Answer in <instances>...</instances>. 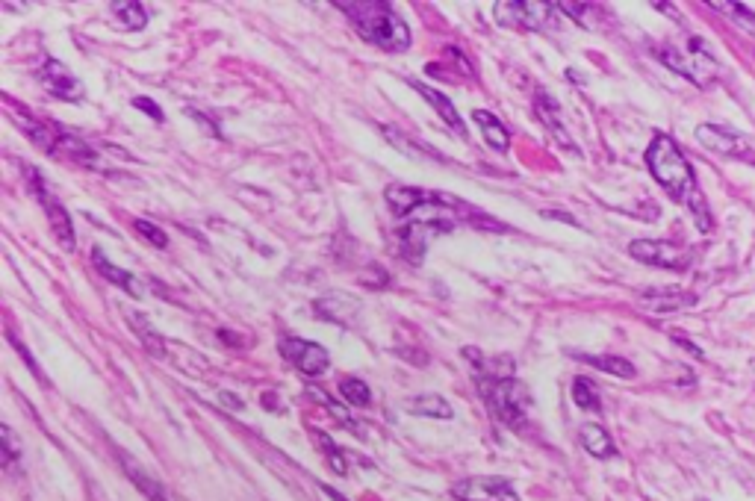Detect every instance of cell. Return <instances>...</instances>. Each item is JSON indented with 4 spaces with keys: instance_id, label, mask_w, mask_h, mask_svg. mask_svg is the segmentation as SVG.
Listing matches in <instances>:
<instances>
[{
    "instance_id": "obj_16",
    "label": "cell",
    "mask_w": 755,
    "mask_h": 501,
    "mask_svg": "<svg viewBox=\"0 0 755 501\" xmlns=\"http://www.w3.org/2000/svg\"><path fill=\"white\" fill-rule=\"evenodd\" d=\"M579 440L581 448H584L590 457H596V460H611V457H617V446H614L611 434H608L602 425H581Z\"/></svg>"
},
{
    "instance_id": "obj_24",
    "label": "cell",
    "mask_w": 755,
    "mask_h": 501,
    "mask_svg": "<svg viewBox=\"0 0 755 501\" xmlns=\"http://www.w3.org/2000/svg\"><path fill=\"white\" fill-rule=\"evenodd\" d=\"M127 322H130V328L136 331V334L142 336V342H145V348L151 351V354H160V357H166L169 354V345H166V339L157 334L145 319H139V313H127Z\"/></svg>"
},
{
    "instance_id": "obj_23",
    "label": "cell",
    "mask_w": 755,
    "mask_h": 501,
    "mask_svg": "<svg viewBox=\"0 0 755 501\" xmlns=\"http://www.w3.org/2000/svg\"><path fill=\"white\" fill-rule=\"evenodd\" d=\"M113 12H116L118 24L127 33H139L148 24V9L142 3H136V0H118V3H113Z\"/></svg>"
},
{
    "instance_id": "obj_8",
    "label": "cell",
    "mask_w": 755,
    "mask_h": 501,
    "mask_svg": "<svg viewBox=\"0 0 755 501\" xmlns=\"http://www.w3.org/2000/svg\"><path fill=\"white\" fill-rule=\"evenodd\" d=\"M278 351L284 354V360H290L292 366L307 378H319L331 366V354L319 342H307V339H298V336H284L278 342Z\"/></svg>"
},
{
    "instance_id": "obj_7",
    "label": "cell",
    "mask_w": 755,
    "mask_h": 501,
    "mask_svg": "<svg viewBox=\"0 0 755 501\" xmlns=\"http://www.w3.org/2000/svg\"><path fill=\"white\" fill-rule=\"evenodd\" d=\"M552 3H537V0H502L493 6V15L505 27L517 30H543L552 21Z\"/></svg>"
},
{
    "instance_id": "obj_21",
    "label": "cell",
    "mask_w": 755,
    "mask_h": 501,
    "mask_svg": "<svg viewBox=\"0 0 755 501\" xmlns=\"http://www.w3.org/2000/svg\"><path fill=\"white\" fill-rule=\"evenodd\" d=\"M579 360L590 363L593 369L605 372V375H614V378H635V366L626 360V357H611V354H579Z\"/></svg>"
},
{
    "instance_id": "obj_9",
    "label": "cell",
    "mask_w": 755,
    "mask_h": 501,
    "mask_svg": "<svg viewBox=\"0 0 755 501\" xmlns=\"http://www.w3.org/2000/svg\"><path fill=\"white\" fill-rule=\"evenodd\" d=\"M39 83L48 95H54L59 101H68V104H77L86 98V89H83V80L68 68L62 65L54 56H45L42 65H39Z\"/></svg>"
},
{
    "instance_id": "obj_34",
    "label": "cell",
    "mask_w": 755,
    "mask_h": 501,
    "mask_svg": "<svg viewBox=\"0 0 755 501\" xmlns=\"http://www.w3.org/2000/svg\"><path fill=\"white\" fill-rule=\"evenodd\" d=\"M133 107H136V110L148 112V115H151L154 121H163V110H160V107H157V104H154L151 98H136V101H133Z\"/></svg>"
},
{
    "instance_id": "obj_10",
    "label": "cell",
    "mask_w": 755,
    "mask_h": 501,
    "mask_svg": "<svg viewBox=\"0 0 755 501\" xmlns=\"http://www.w3.org/2000/svg\"><path fill=\"white\" fill-rule=\"evenodd\" d=\"M449 493L455 501H523L508 478H493V475L464 478L452 484Z\"/></svg>"
},
{
    "instance_id": "obj_15",
    "label": "cell",
    "mask_w": 755,
    "mask_h": 501,
    "mask_svg": "<svg viewBox=\"0 0 755 501\" xmlns=\"http://www.w3.org/2000/svg\"><path fill=\"white\" fill-rule=\"evenodd\" d=\"M121 466H124V472H127V478L133 481V487L145 496L148 501H169V493L163 490V484L157 481V478H151L130 454H124L121 451Z\"/></svg>"
},
{
    "instance_id": "obj_5",
    "label": "cell",
    "mask_w": 755,
    "mask_h": 501,
    "mask_svg": "<svg viewBox=\"0 0 755 501\" xmlns=\"http://www.w3.org/2000/svg\"><path fill=\"white\" fill-rule=\"evenodd\" d=\"M697 142L705 148V151H711V154H717V157L747 160V163H753L755 160L750 139H744V136H741L738 130H732V127H720V124H699Z\"/></svg>"
},
{
    "instance_id": "obj_1",
    "label": "cell",
    "mask_w": 755,
    "mask_h": 501,
    "mask_svg": "<svg viewBox=\"0 0 755 501\" xmlns=\"http://www.w3.org/2000/svg\"><path fill=\"white\" fill-rule=\"evenodd\" d=\"M646 166L652 171V177L658 180V186L679 204H685L694 219L699 222V230H711V213L705 207V198L699 192L697 180H694V168L685 160V154L679 151V145L670 136H655L646 148Z\"/></svg>"
},
{
    "instance_id": "obj_25",
    "label": "cell",
    "mask_w": 755,
    "mask_h": 501,
    "mask_svg": "<svg viewBox=\"0 0 755 501\" xmlns=\"http://www.w3.org/2000/svg\"><path fill=\"white\" fill-rule=\"evenodd\" d=\"M573 401L579 404L581 410H593V413H599V410H602V401H599L596 384H593V381H587V378H576V381H573Z\"/></svg>"
},
{
    "instance_id": "obj_17",
    "label": "cell",
    "mask_w": 755,
    "mask_h": 501,
    "mask_svg": "<svg viewBox=\"0 0 755 501\" xmlns=\"http://www.w3.org/2000/svg\"><path fill=\"white\" fill-rule=\"evenodd\" d=\"M472 121L478 124V130H481V136L487 139V145H490V148H496V151H508V148H511L508 127H505V124H502L493 112L472 110Z\"/></svg>"
},
{
    "instance_id": "obj_39",
    "label": "cell",
    "mask_w": 755,
    "mask_h": 501,
    "mask_svg": "<svg viewBox=\"0 0 755 501\" xmlns=\"http://www.w3.org/2000/svg\"><path fill=\"white\" fill-rule=\"evenodd\" d=\"M322 493H325V496H328V499H331V501H349V499H346V496H340V493H337V490H331V487H325V484H322Z\"/></svg>"
},
{
    "instance_id": "obj_12",
    "label": "cell",
    "mask_w": 755,
    "mask_h": 501,
    "mask_svg": "<svg viewBox=\"0 0 755 501\" xmlns=\"http://www.w3.org/2000/svg\"><path fill=\"white\" fill-rule=\"evenodd\" d=\"M407 83H410V89H416V92H419V95L431 104V110L437 112V115H440V118H443V121H446V124H449V127L461 136V139H464L466 136L464 121H461V115H458V110H455V104H452L443 92H437L434 86H425V83H419V80H413V77H410Z\"/></svg>"
},
{
    "instance_id": "obj_13",
    "label": "cell",
    "mask_w": 755,
    "mask_h": 501,
    "mask_svg": "<svg viewBox=\"0 0 755 501\" xmlns=\"http://www.w3.org/2000/svg\"><path fill=\"white\" fill-rule=\"evenodd\" d=\"M18 118V124H21V130L42 148V151H48V154H57L59 151V124H51V121H39V118H33L30 112H18L15 115Z\"/></svg>"
},
{
    "instance_id": "obj_26",
    "label": "cell",
    "mask_w": 755,
    "mask_h": 501,
    "mask_svg": "<svg viewBox=\"0 0 755 501\" xmlns=\"http://www.w3.org/2000/svg\"><path fill=\"white\" fill-rule=\"evenodd\" d=\"M714 9H720V12H726L729 18H735L747 33H753L755 36V12H750V6H741V3H729V0H714L711 3Z\"/></svg>"
},
{
    "instance_id": "obj_18",
    "label": "cell",
    "mask_w": 755,
    "mask_h": 501,
    "mask_svg": "<svg viewBox=\"0 0 755 501\" xmlns=\"http://www.w3.org/2000/svg\"><path fill=\"white\" fill-rule=\"evenodd\" d=\"M558 112H561V107L555 104V98H552V95H546V92H540V95H537V115H540V121L546 124V130H549V133H552L561 145H567V148H573V151H576V145H573V139L567 136V130H564V124H561Z\"/></svg>"
},
{
    "instance_id": "obj_29",
    "label": "cell",
    "mask_w": 755,
    "mask_h": 501,
    "mask_svg": "<svg viewBox=\"0 0 755 501\" xmlns=\"http://www.w3.org/2000/svg\"><path fill=\"white\" fill-rule=\"evenodd\" d=\"M310 392H313V398H316V401H322V404H325V407L331 410V416H334L337 422H343V425H346V428H351V431H360L357 419H354V416H349V413H346V410H343V407H340V404H337V401H334V398H331L328 392H322L319 387H313Z\"/></svg>"
},
{
    "instance_id": "obj_22",
    "label": "cell",
    "mask_w": 755,
    "mask_h": 501,
    "mask_svg": "<svg viewBox=\"0 0 755 501\" xmlns=\"http://www.w3.org/2000/svg\"><path fill=\"white\" fill-rule=\"evenodd\" d=\"M410 413L413 416H425V419H452L455 410L446 398L440 395H416L410 401Z\"/></svg>"
},
{
    "instance_id": "obj_3",
    "label": "cell",
    "mask_w": 755,
    "mask_h": 501,
    "mask_svg": "<svg viewBox=\"0 0 755 501\" xmlns=\"http://www.w3.org/2000/svg\"><path fill=\"white\" fill-rule=\"evenodd\" d=\"M658 59H661L664 65H670L676 74H682V77H688L691 83H697V86L714 83L717 74H720L717 62L711 59V54L702 48V42H697V39H691V51H685V54L676 51V48H670V45L658 48Z\"/></svg>"
},
{
    "instance_id": "obj_37",
    "label": "cell",
    "mask_w": 755,
    "mask_h": 501,
    "mask_svg": "<svg viewBox=\"0 0 755 501\" xmlns=\"http://www.w3.org/2000/svg\"><path fill=\"white\" fill-rule=\"evenodd\" d=\"M676 342H679V345H685V348H688V351H691L694 357H702V351H699L697 345H691V342H688L685 336H676Z\"/></svg>"
},
{
    "instance_id": "obj_38",
    "label": "cell",
    "mask_w": 755,
    "mask_h": 501,
    "mask_svg": "<svg viewBox=\"0 0 755 501\" xmlns=\"http://www.w3.org/2000/svg\"><path fill=\"white\" fill-rule=\"evenodd\" d=\"M543 216H546V219H561V222H567V224H579L576 219H573V216H564V213H552V210H549V213H543Z\"/></svg>"
},
{
    "instance_id": "obj_30",
    "label": "cell",
    "mask_w": 755,
    "mask_h": 501,
    "mask_svg": "<svg viewBox=\"0 0 755 501\" xmlns=\"http://www.w3.org/2000/svg\"><path fill=\"white\" fill-rule=\"evenodd\" d=\"M3 466L12 472L18 463H21V457H24V448L18 446V440H15V434H12V428L9 425H3Z\"/></svg>"
},
{
    "instance_id": "obj_28",
    "label": "cell",
    "mask_w": 755,
    "mask_h": 501,
    "mask_svg": "<svg viewBox=\"0 0 755 501\" xmlns=\"http://www.w3.org/2000/svg\"><path fill=\"white\" fill-rule=\"evenodd\" d=\"M316 443L322 446V451L328 454V463H331V469L337 472V475H346L349 472V463H346V457H343V451L340 446L325 434V431H316Z\"/></svg>"
},
{
    "instance_id": "obj_32",
    "label": "cell",
    "mask_w": 755,
    "mask_h": 501,
    "mask_svg": "<svg viewBox=\"0 0 755 501\" xmlns=\"http://www.w3.org/2000/svg\"><path fill=\"white\" fill-rule=\"evenodd\" d=\"M133 227H136V233H139V236H145V239H148V242H151L154 248H166V245H169V236H166V230H160V227H157L154 222H148V219H136V224H133Z\"/></svg>"
},
{
    "instance_id": "obj_36",
    "label": "cell",
    "mask_w": 755,
    "mask_h": 501,
    "mask_svg": "<svg viewBox=\"0 0 755 501\" xmlns=\"http://www.w3.org/2000/svg\"><path fill=\"white\" fill-rule=\"evenodd\" d=\"M219 401H222L225 407H231V410H242V407H245V404H242V398H236L233 392H222V395H219Z\"/></svg>"
},
{
    "instance_id": "obj_11",
    "label": "cell",
    "mask_w": 755,
    "mask_h": 501,
    "mask_svg": "<svg viewBox=\"0 0 755 501\" xmlns=\"http://www.w3.org/2000/svg\"><path fill=\"white\" fill-rule=\"evenodd\" d=\"M437 195L440 192H428V189L407 186V183H390L384 189V201L393 210V216H399V219H413L419 210L431 207L437 201Z\"/></svg>"
},
{
    "instance_id": "obj_4",
    "label": "cell",
    "mask_w": 755,
    "mask_h": 501,
    "mask_svg": "<svg viewBox=\"0 0 755 501\" xmlns=\"http://www.w3.org/2000/svg\"><path fill=\"white\" fill-rule=\"evenodd\" d=\"M27 171V183H30V192L39 198V204H42V210L48 213V222H51V230H54V236H57V242L62 248H68V251H74V245H77V236H74V224H71V216H68V210L62 207L57 201V195L45 186V180H42V174H39V168L33 166H24Z\"/></svg>"
},
{
    "instance_id": "obj_31",
    "label": "cell",
    "mask_w": 755,
    "mask_h": 501,
    "mask_svg": "<svg viewBox=\"0 0 755 501\" xmlns=\"http://www.w3.org/2000/svg\"><path fill=\"white\" fill-rule=\"evenodd\" d=\"M384 136H387V139H390V142H393V145H396L399 151H405L407 157H413V160H422V157H428V154H422V148H419V145H413V142L407 139L405 133H399V130H396V127H390V124L384 127Z\"/></svg>"
},
{
    "instance_id": "obj_2",
    "label": "cell",
    "mask_w": 755,
    "mask_h": 501,
    "mask_svg": "<svg viewBox=\"0 0 755 501\" xmlns=\"http://www.w3.org/2000/svg\"><path fill=\"white\" fill-rule=\"evenodd\" d=\"M337 9H343L351 18V24L360 30V36L387 51V54H402L410 48V27L407 21L393 9V3L384 0H337Z\"/></svg>"
},
{
    "instance_id": "obj_35",
    "label": "cell",
    "mask_w": 755,
    "mask_h": 501,
    "mask_svg": "<svg viewBox=\"0 0 755 501\" xmlns=\"http://www.w3.org/2000/svg\"><path fill=\"white\" fill-rule=\"evenodd\" d=\"M369 272H372V278H360L363 286H372V289H378V286H387V272L381 269V266H369Z\"/></svg>"
},
{
    "instance_id": "obj_27",
    "label": "cell",
    "mask_w": 755,
    "mask_h": 501,
    "mask_svg": "<svg viewBox=\"0 0 755 501\" xmlns=\"http://www.w3.org/2000/svg\"><path fill=\"white\" fill-rule=\"evenodd\" d=\"M340 395L349 401L351 407H366L372 401V392L360 378H343L340 381Z\"/></svg>"
},
{
    "instance_id": "obj_19",
    "label": "cell",
    "mask_w": 755,
    "mask_h": 501,
    "mask_svg": "<svg viewBox=\"0 0 755 501\" xmlns=\"http://www.w3.org/2000/svg\"><path fill=\"white\" fill-rule=\"evenodd\" d=\"M57 154H65L68 160H74V163H80V166H89V168L98 166V154H95V148H89L83 139H77L74 133H68V130H62V127H59Z\"/></svg>"
},
{
    "instance_id": "obj_20",
    "label": "cell",
    "mask_w": 755,
    "mask_h": 501,
    "mask_svg": "<svg viewBox=\"0 0 755 501\" xmlns=\"http://www.w3.org/2000/svg\"><path fill=\"white\" fill-rule=\"evenodd\" d=\"M640 301L649 310H655V313H670V310H679V307H691L697 298L694 295H682L679 289H661V292H646Z\"/></svg>"
},
{
    "instance_id": "obj_6",
    "label": "cell",
    "mask_w": 755,
    "mask_h": 501,
    "mask_svg": "<svg viewBox=\"0 0 755 501\" xmlns=\"http://www.w3.org/2000/svg\"><path fill=\"white\" fill-rule=\"evenodd\" d=\"M629 254L646 266H658V269H670V272H682L691 266V251L676 242H664V239H635L629 245Z\"/></svg>"
},
{
    "instance_id": "obj_14",
    "label": "cell",
    "mask_w": 755,
    "mask_h": 501,
    "mask_svg": "<svg viewBox=\"0 0 755 501\" xmlns=\"http://www.w3.org/2000/svg\"><path fill=\"white\" fill-rule=\"evenodd\" d=\"M92 263H95V269H98L104 278L110 280V283H116V286H121L124 292H130L133 298H142V295H145L142 280L133 278L130 272H124V269L116 266V263H110V260H107V254H104L101 248H95V251H92Z\"/></svg>"
},
{
    "instance_id": "obj_33",
    "label": "cell",
    "mask_w": 755,
    "mask_h": 501,
    "mask_svg": "<svg viewBox=\"0 0 755 501\" xmlns=\"http://www.w3.org/2000/svg\"><path fill=\"white\" fill-rule=\"evenodd\" d=\"M555 9H561L564 15H570V18H576L579 24H584V9H590L587 3H567V0H558V3H552Z\"/></svg>"
}]
</instances>
